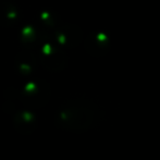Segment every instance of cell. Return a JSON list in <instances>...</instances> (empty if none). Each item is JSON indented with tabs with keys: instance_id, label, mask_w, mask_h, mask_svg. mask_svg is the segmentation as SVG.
Segmentation results:
<instances>
[{
	"instance_id": "1",
	"label": "cell",
	"mask_w": 160,
	"mask_h": 160,
	"mask_svg": "<svg viewBox=\"0 0 160 160\" xmlns=\"http://www.w3.org/2000/svg\"><path fill=\"white\" fill-rule=\"evenodd\" d=\"M105 118V111L97 103L82 100L61 111L59 121L65 130L80 133L98 128Z\"/></svg>"
}]
</instances>
